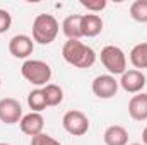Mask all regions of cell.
<instances>
[{"mask_svg":"<svg viewBox=\"0 0 147 145\" xmlns=\"http://www.w3.org/2000/svg\"><path fill=\"white\" fill-rule=\"evenodd\" d=\"M22 118V108L21 103L14 97H3L0 99V121L5 125L19 123Z\"/></svg>","mask_w":147,"mask_h":145,"instance_id":"obj_7","label":"cell"},{"mask_svg":"<svg viewBox=\"0 0 147 145\" xmlns=\"http://www.w3.org/2000/svg\"><path fill=\"white\" fill-rule=\"evenodd\" d=\"M128 114L135 121H146L147 119V94L146 92H139V94L132 96V99L128 103Z\"/></svg>","mask_w":147,"mask_h":145,"instance_id":"obj_11","label":"cell"},{"mask_svg":"<svg viewBox=\"0 0 147 145\" xmlns=\"http://www.w3.org/2000/svg\"><path fill=\"white\" fill-rule=\"evenodd\" d=\"M62 31L69 39H79L82 38V15L72 14L63 19L62 22Z\"/></svg>","mask_w":147,"mask_h":145,"instance_id":"obj_14","label":"cell"},{"mask_svg":"<svg viewBox=\"0 0 147 145\" xmlns=\"http://www.w3.org/2000/svg\"><path fill=\"white\" fill-rule=\"evenodd\" d=\"M10 26H12V17H10V14H9L7 10L0 9V34H2V33H7V31L10 29Z\"/></svg>","mask_w":147,"mask_h":145,"instance_id":"obj_21","label":"cell"},{"mask_svg":"<svg viewBox=\"0 0 147 145\" xmlns=\"http://www.w3.org/2000/svg\"><path fill=\"white\" fill-rule=\"evenodd\" d=\"M103 31V19L98 14H84L82 15V36L94 38Z\"/></svg>","mask_w":147,"mask_h":145,"instance_id":"obj_13","label":"cell"},{"mask_svg":"<svg viewBox=\"0 0 147 145\" xmlns=\"http://www.w3.org/2000/svg\"><path fill=\"white\" fill-rule=\"evenodd\" d=\"M130 62L135 68H147V43L135 44L130 51Z\"/></svg>","mask_w":147,"mask_h":145,"instance_id":"obj_16","label":"cell"},{"mask_svg":"<svg viewBox=\"0 0 147 145\" xmlns=\"http://www.w3.org/2000/svg\"><path fill=\"white\" fill-rule=\"evenodd\" d=\"M118 80L113 75H98L92 80V92L99 99H111L118 92Z\"/></svg>","mask_w":147,"mask_h":145,"instance_id":"obj_6","label":"cell"},{"mask_svg":"<svg viewBox=\"0 0 147 145\" xmlns=\"http://www.w3.org/2000/svg\"><path fill=\"white\" fill-rule=\"evenodd\" d=\"M28 106L33 109V113H41L46 108V99H45L43 89H34L28 94Z\"/></svg>","mask_w":147,"mask_h":145,"instance_id":"obj_17","label":"cell"},{"mask_svg":"<svg viewBox=\"0 0 147 145\" xmlns=\"http://www.w3.org/2000/svg\"><path fill=\"white\" fill-rule=\"evenodd\" d=\"M103 140L106 145H128V132L120 125H111L105 130Z\"/></svg>","mask_w":147,"mask_h":145,"instance_id":"obj_12","label":"cell"},{"mask_svg":"<svg viewBox=\"0 0 147 145\" xmlns=\"http://www.w3.org/2000/svg\"><path fill=\"white\" fill-rule=\"evenodd\" d=\"M142 142H144V145H147V126L144 128V132H142Z\"/></svg>","mask_w":147,"mask_h":145,"instance_id":"obj_22","label":"cell"},{"mask_svg":"<svg viewBox=\"0 0 147 145\" xmlns=\"http://www.w3.org/2000/svg\"><path fill=\"white\" fill-rule=\"evenodd\" d=\"M19 126H21V132L29 135L31 138L36 137L39 133H43V126H45V119L39 113H29V114H24L19 121Z\"/></svg>","mask_w":147,"mask_h":145,"instance_id":"obj_10","label":"cell"},{"mask_svg":"<svg viewBox=\"0 0 147 145\" xmlns=\"http://www.w3.org/2000/svg\"><path fill=\"white\" fill-rule=\"evenodd\" d=\"M43 94L46 99V106H58L63 101V91L57 84H48L43 87Z\"/></svg>","mask_w":147,"mask_h":145,"instance_id":"obj_15","label":"cell"},{"mask_svg":"<svg viewBox=\"0 0 147 145\" xmlns=\"http://www.w3.org/2000/svg\"><path fill=\"white\" fill-rule=\"evenodd\" d=\"M130 145H144V144H130Z\"/></svg>","mask_w":147,"mask_h":145,"instance_id":"obj_23","label":"cell"},{"mask_svg":"<svg viewBox=\"0 0 147 145\" xmlns=\"http://www.w3.org/2000/svg\"><path fill=\"white\" fill-rule=\"evenodd\" d=\"M0 145H9V144H3V142H2V144H0Z\"/></svg>","mask_w":147,"mask_h":145,"instance_id":"obj_24","label":"cell"},{"mask_svg":"<svg viewBox=\"0 0 147 145\" xmlns=\"http://www.w3.org/2000/svg\"><path fill=\"white\" fill-rule=\"evenodd\" d=\"M101 63L110 72V75H123L127 72V56L121 48L108 44L101 50Z\"/></svg>","mask_w":147,"mask_h":145,"instance_id":"obj_4","label":"cell"},{"mask_svg":"<svg viewBox=\"0 0 147 145\" xmlns=\"http://www.w3.org/2000/svg\"><path fill=\"white\" fill-rule=\"evenodd\" d=\"M62 125L65 128L67 133H70L74 137H82L89 132V118L82 113V111H67L62 118Z\"/></svg>","mask_w":147,"mask_h":145,"instance_id":"obj_5","label":"cell"},{"mask_svg":"<svg viewBox=\"0 0 147 145\" xmlns=\"http://www.w3.org/2000/svg\"><path fill=\"white\" fill-rule=\"evenodd\" d=\"M60 26L51 14H39L33 21V41L39 44H50L58 36Z\"/></svg>","mask_w":147,"mask_h":145,"instance_id":"obj_2","label":"cell"},{"mask_svg":"<svg viewBox=\"0 0 147 145\" xmlns=\"http://www.w3.org/2000/svg\"><path fill=\"white\" fill-rule=\"evenodd\" d=\"M63 60L75 68H91L96 63V53L91 46L80 43L79 39H69L65 41L62 48Z\"/></svg>","mask_w":147,"mask_h":145,"instance_id":"obj_1","label":"cell"},{"mask_svg":"<svg viewBox=\"0 0 147 145\" xmlns=\"http://www.w3.org/2000/svg\"><path fill=\"white\" fill-rule=\"evenodd\" d=\"M80 5L92 12H101L106 7V0H80Z\"/></svg>","mask_w":147,"mask_h":145,"instance_id":"obj_20","label":"cell"},{"mask_svg":"<svg viewBox=\"0 0 147 145\" xmlns=\"http://www.w3.org/2000/svg\"><path fill=\"white\" fill-rule=\"evenodd\" d=\"M34 50V41L33 38L26 34H16L9 41V51L14 58H28Z\"/></svg>","mask_w":147,"mask_h":145,"instance_id":"obj_9","label":"cell"},{"mask_svg":"<svg viewBox=\"0 0 147 145\" xmlns=\"http://www.w3.org/2000/svg\"><path fill=\"white\" fill-rule=\"evenodd\" d=\"M31 145H62V144L58 140H55L53 137L46 135V133H39V135L31 138Z\"/></svg>","mask_w":147,"mask_h":145,"instance_id":"obj_19","label":"cell"},{"mask_svg":"<svg viewBox=\"0 0 147 145\" xmlns=\"http://www.w3.org/2000/svg\"><path fill=\"white\" fill-rule=\"evenodd\" d=\"M121 89L128 94H139L142 92V89L146 87V75L140 70H127L121 75L120 82Z\"/></svg>","mask_w":147,"mask_h":145,"instance_id":"obj_8","label":"cell"},{"mask_svg":"<svg viewBox=\"0 0 147 145\" xmlns=\"http://www.w3.org/2000/svg\"><path fill=\"white\" fill-rule=\"evenodd\" d=\"M130 17L137 22H147V0H135L130 5Z\"/></svg>","mask_w":147,"mask_h":145,"instance_id":"obj_18","label":"cell"},{"mask_svg":"<svg viewBox=\"0 0 147 145\" xmlns=\"http://www.w3.org/2000/svg\"><path fill=\"white\" fill-rule=\"evenodd\" d=\"M21 73L34 85H48L51 79V67L43 60H26L21 67Z\"/></svg>","mask_w":147,"mask_h":145,"instance_id":"obj_3","label":"cell"},{"mask_svg":"<svg viewBox=\"0 0 147 145\" xmlns=\"http://www.w3.org/2000/svg\"><path fill=\"white\" fill-rule=\"evenodd\" d=\"M0 87H2V79H0Z\"/></svg>","mask_w":147,"mask_h":145,"instance_id":"obj_25","label":"cell"}]
</instances>
